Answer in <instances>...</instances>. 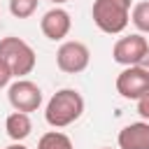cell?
Instances as JSON below:
<instances>
[{"mask_svg":"<svg viewBox=\"0 0 149 149\" xmlns=\"http://www.w3.org/2000/svg\"><path fill=\"white\" fill-rule=\"evenodd\" d=\"M81 114H84V98L77 88L56 91L44 107V119L51 128H65L74 123Z\"/></svg>","mask_w":149,"mask_h":149,"instance_id":"1","label":"cell"},{"mask_svg":"<svg viewBox=\"0 0 149 149\" xmlns=\"http://www.w3.org/2000/svg\"><path fill=\"white\" fill-rule=\"evenodd\" d=\"M91 16L102 33L119 35L130 21V0H95L91 7Z\"/></svg>","mask_w":149,"mask_h":149,"instance_id":"2","label":"cell"},{"mask_svg":"<svg viewBox=\"0 0 149 149\" xmlns=\"http://www.w3.org/2000/svg\"><path fill=\"white\" fill-rule=\"evenodd\" d=\"M0 58L12 68L14 77H26L35 70V63H37V56H35V49L21 40V37H14V35H7L0 40Z\"/></svg>","mask_w":149,"mask_h":149,"instance_id":"3","label":"cell"},{"mask_svg":"<svg viewBox=\"0 0 149 149\" xmlns=\"http://www.w3.org/2000/svg\"><path fill=\"white\" fill-rule=\"evenodd\" d=\"M88 63H91V51L79 40H68L56 51V65L65 74H79L88 68Z\"/></svg>","mask_w":149,"mask_h":149,"instance_id":"4","label":"cell"},{"mask_svg":"<svg viewBox=\"0 0 149 149\" xmlns=\"http://www.w3.org/2000/svg\"><path fill=\"white\" fill-rule=\"evenodd\" d=\"M7 100L16 112H37L42 105V88L30 79H16L7 88Z\"/></svg>","mask_w":149,"mask_h":149,"instance_id":"5","label":"cell"},{"mask_svg":"<svg viewBox=\"0 0 149 149\" xmlns=\"http://www.w3.org/2000/svg\"><path fill=\"white\" fill-rule=\"evenodd\" d=\"M116 93L126 100H140L149 93V72L140 65H128L116 74Z\"/></svg>","mask_w":149,"mask_h":149,"instance_id":"6","label":"cell"},{"mask_svg":"<svg viewBox=\"0 0 149 149\" xmlns=\"http://www.w3.org/2000/svg\"><path fill=\"white\" fill-rule=\"evenodd\" d=\"M149 49V42L142 33H133V35H126V37H119L112 47V58L114 63L128 68V65H137L142 61V56L147 54Z\"/></svg>","mask_w":149,"mask_h":149,"instance_id":"7","label":"cell"},{"mask_svg":"<svg viewBox=\"0 0 149 149\" xmlns=\"http://www.w3.org/2000/svg\"><path fill=\"white\" fill-rule=\"evenodd\" d=\"M40 28H42V33H44L47 40L58 42V40L68 37V33H70V28H72V19H70V14H68L63 7L56 5V7H51L49 12H44V16L40 19Z\"/></svg>","mask_w":149,"mask_h":149,"instance_id":"8","label":"cell"},{"mask_svg":"<svg viewBox=\"0 0 149 149\" xmlns=\"http://www.w3.org/2000/svg\"><path fill=\"white\" fill-rule=\"evenodd\" d=\"M119 149H149V121H135L119 130Z\"/></svg>","mask_w":149,"mask_h":149,"instance_id":"9","label":"cell"},{"mask_svg":"<svg viewBox=\"0 0 149 149\" xmlns=\"http://www.w3.org/2000/svg\"><path fill=\"white\" fill-rule=\"evenodd\" d=\"M5 130H7V135L14 142H23L30 135V130H33V121H30V116L26 112H16L14 109L7 116V121H5Z\"/></svg>","mask_w":149,"mask_h":149,"instance_id":"10","label":"cell"},{"mask_svg":"<svg viewBox=\"0 0 149 149\" xmlns=\"http://www.w3.org/2000/svg\"><path fill=\"white\" fill-rule=\"evenodd\" d=\"M37 149H74V147H72V140L65 133H61V130H47L40 137Z\"/></svg>","mask_w":149,"mask_h":149,"instance_id":"11","label":"cell"},{"mask_svg":"<svg viewBox=\"0 0 149 149\" xmlns=\"http://www.w3.org/2000/svg\"><path fill=\"white\" fill-rule=\"evenodd\" d=\"M130 21L140 33H149V0H142L133 5L130 9Z\"/></svg>","mask_w":149,"mask_h":149,"instance_id":"12","label":"cell"},{"mask_svg":"<svg viewBox=\"0 0 149 149\" xmlns=\"http://www.w3.org/2000/svg\"><path fill=\"white\" fill-rule=\"evenodd\" d=\"M37 2L40 0H9V12L16 19H30L37 12Z\"/></svg>","mask_w":149,"mask_h":149,"instance_id":"13","label":"cell"},{"mask_svg":"<svg viewBox=\"0 0 149 149\" xmlns=\"http://www.w3.org/2000/svg\"><path fill=\"white\" fill-rule=\"evenodd\" d=\"M12 77H14V72H12V68L0 58V88H5V86H9V81H12Z\"/></svg>","mask_w":149,"mask_h":149,"instance_id":"14","label":"cell"},{"mask_svg":"<svg viewBox=\"0 0 149 149\" xmlns=\"http://www.w3.org/2000/svg\"><path fill=\"white\" fill-rule=\"evenodd\" d=\"M137 114H140L144 121H149V93L137 100Z\"/></svg>","mask_w":149,"mask_h":149,"instance_id":"15","label":"cell"},{"mask_svg":"<svg viewBox=\"0 0 149 149\" xmlns=\"http://www.w3.org/2000/svg\"><path fill=\"white\" fill-rule=\"evenodd\" d=\"M137 65H140V68H142V70H147V72H149V49H147V54H144V56H142V61H140V63H137Z\"/></svg>","mask_w":149,"mask_h":149,"instance_id":"16","label":"cell"},{"mask_svg":"<svg viewBox=\"0 0 149 149\" xmlns=\"http://www.w3.org/2000/svg\"><path fill=\"white\" fill-rule=\"evenodd\" d=\"M7 149H28V147H23V144H21V142H14V144H9V147H7Z\"/></svg>","mask_w":149,"mask_h":149,"instance_id":"17","label":"cell"},{"mask_svg":"<svg viewBox=\"0 0 149 149\" xmlns=\"http://www.w3.org/2000/svg\"><path fill=\"white\" fill-rule=\"evenodd\" d=\"M49 2H54V5H63V2H68V0H49Z\"/></svg>","mask_w":149,"mask_h":149,"instance_id":"18","label":"cell"},{"mask_svg":"<svg viewBox=\"0 0 149 149\" xmlns=\"http://www.w3.org/2000/svg\"><path fill=\"white\" fill-rule=\"evenodd\" d=\"M102 149H109V147H102Z\"/></svg>","mask_w":149,"mask_h":149,"instance_id":"19","label":"cell"}]
</instances>
